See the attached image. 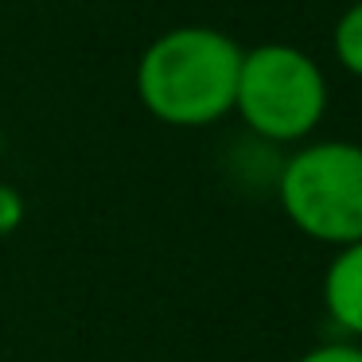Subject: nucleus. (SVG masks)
Returning <instances> with one entry per match:
<instances>
[{"label": "nucleus", "instance_id": "f257e3e1", "mask_svg": "<svg viewBox=\"0 0 362 362\" xmlns=\"http://www.w3.org/2000/svg\"><path fill=\"white\" fill-rule=\"evenodd\" d=\"M242 47L218 28H172L144 47L136 94L156 121L203 129L234 110Z\"/></svg>", "mask_w": 362, "mask_h": 362}, {"label": "nucleus", "instance_id": "f03ea898", "mask_svg": "<svg viewBox=\"0 0 362 362\" xmlns=\"http://www.w3.org/2000/svg\"><path fill=\"white\" fill-rule=\"evenodd\" d=\"M234 110L265 141H300L323 121L327 82L312 55L288 43L242 51Z\"/></svg>", "mask_w": 362, "mask_h": 362}, {"label": "nucleus", "instance_id": "7ed1b4c3", "mask_svg": "<svg viewBox=\"0 0 362 362\" xmlns=\"http://www.w3.org/2000/svg\"><path fill=\"white\" fill-rule=\"evenodd\" d=\"M281 206L300 234L327 245L362 242V148L308 144L281 172Z\"/></svg>", "mask_w": 362, "mask_h": 362}, {"label": "nucleus", "instance_id": "20e7f679", "mask_svg": "<svg viewBox=\"0 0 362 362\" xmlns=\"http://www.w3.org/2000/svg\"><path fill=\"white\" fill-rule=\"evenodd\" d=\"M323 296H327L331 320L351 335H362V242L339 250L323 281Z\"/></svg>", "mask_w": 362, "mask_h": 362}, {"label": "nucleus", "instance_id": "39448f33", "mask_svg": "<svg viewBox=\"0 0 362 362\" xmlns=\"http://www.w3.org/2000/svg\"><path fill=\"white\" fill-rule=\"evenodd\" d=\"M331 47H335L339 66L362 78V0L351 4V8L339 16L335 35H331Z\"/></svg>", "mask_w": 362, "mask_h": 362}, {"label": "nucleus", "instance_id": "423d86ee", "mask_svg": "<svg viewBox=\"0 0 362 362\" xmlns=\"http://www.w3.org/2000/svg\"><path fill=\"white\" fill-rule=\"evenodd\" d=\"M300 362H362V346L327 343V346H315V351H308Z\"/></svg>", "mask_w": 362, "mask_h": 362}]
</instances>
